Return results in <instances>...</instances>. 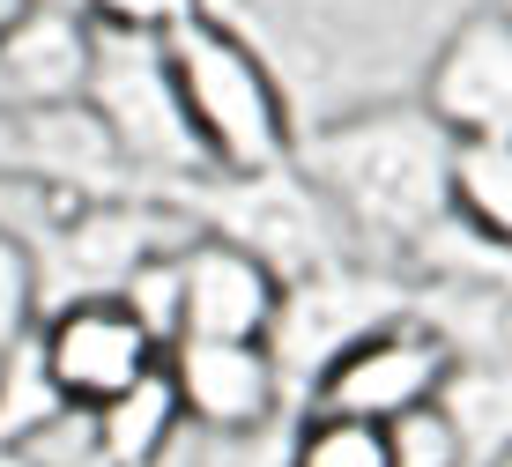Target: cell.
<instances>
[{"label": "cell", "instance_id": "cell-14", "mask_svg": "<svg viewBox=\"0 0 512 467\" xmlns=\"http://www.w3.org/2000/svg\"><path fill=\"white\" fill-rule=\"evenodd\" d=\"M290 467H394L386 460V423L305 416L290 430Z\"/></svg>", "mask_w": 512, "mask_h": 467}, {"label": "cell", "instance_id": "cell-7", "mask_svg": "<svg viewBox=\"0 0 512 467\" xmlns=\"http://www.w3.org/2000/svg\"><path fill=\"white\" fill-rule=\"evenodd\" d=\"M164 371H171V386H179L186 430H208V438L275 430L282 408H290V379H282L268 341L179 334V341H164Z\"/></svg>", "mask_w": 512, "mask_h": 467}, {"label": "cell", "instance_id": "cell-18", "mask_svg": "<svg viewBox=\"0 0 512 467\" xmlns=\"http://www.w3.org/2000/svg\"><path fill=\"white\" fill-rule=\"evenodd\" d=\"M0 467H30L23 453H15V445H0Z\"/></svg>", "mask_w": 512, "mask_h": 467}, {"label": "cell", "instance_id": "cell-19", "mask_svg": "<svg viewBox=\"0 0 512 467\" xmlns=\"http://www.w3.org/2000/svg\"><path fill=\"white\" fill-rule=\"evenodd\" d=\"M0 356H8V349H0Z\"/></svg>", "mask_w": 512, "mask_h": 467}, {"label": "cell", "instance_id": "cell-9", "mask_svg": "<svg viewBox=\"0 0 512 467\" xmlns=\"http://www.w3.org/2000/svg\"><path fill=\"white\" fill-rule=\"evenodd\" d=\"M423 112L453 141H505L512 134V8L468 15L431 60Z\"/></svg>", "mask_w": 512, "mask_h": 467}, {"label": "cell", "instance_id": "cell-6", "mask_svg": "<svg viewBox=\"0 0 512 467\" xmlns=\"http://www.w3.org/2000/svg\"><path fill=\"white\" fill-rule=\"evenodd\" d=\"M409 312V282H394L386 267L372 260H327V267H305V275L282 282V312H275V364L282 379H290V401L312 386V371L327 364L342 341H357L364 327H379V319H401Z\"/></svg>", "mask_w": 512, "mask_h": 467}, {"label": "cell", "instance_id": "cell-17", "mask_svg": "<svg viewBox=\"0 0 512 467\" xmlns=\"http://www.w3.org/2000/svg\"><path fill=\"white\" fill-rule=\"evenodd\" d=\"M30 8H38V0H0V38H8V30H15V23H23V15H30Z\"/></svg>", "mask_w": 512, "mask_h": 467}, {"label": "cell", "instance_id": "cell-2", "mask_svg": "<svg viewBox=\"0 0 512 467\" xmlns=\"http://www.w3.org/2000/svg\"><path fill=\"white\" fill-rule=\"evenodd\" d=\"M156 60L171 75V97L186 112V134L201 149L208 178H260L297 156L290 97H282L275 67L231 23L186 8L171 30H156Z\"/></svg>", "mask_w": 512, "mask_h": 467}, {"label": "cell", "instance_id": "cell-3", "mask_svg": "<svg viewBox=\"0 0 512 467\" xmlns=\"http://www.w3.org/2000/svg\"><path fill=\"white\" fill-rule=\"evenodd\" d=\"M82 104L104 119L127 178H149V186H179V201L208 178L201 149L186 134V112L171 97V75L156 60V38H127V30H97L90 52V89Z\"/></svg>", "mask_w": 512, "mask_h": 467}, {"label": "cell", "instance_id": "cell-10", "mask_svg": "<svg viewBox=\"0 0 512 467\" xmlns=\"http://www.w3.org/2000/svg\"><path fill=\"white\" fill-rule=\"evenodd\" d=\"M97 30L75 8H38L0 38V112H38V104H75L90 89Z\"/></svg>", "mask_w": 512, "mask_h": 467}, {"label": "cell", "instance_id": "cell-16", "mask_svg": "<svg viewBox=\"0 0 512 467\" xmlns=\"http://www.w3.org/2000/svg\"><path fill=\"white\" fill-rule=\"evenodd\" d=\"M30 327H38V267H30L23 238L8 230V215H0V349L23 341Z\"/></svg>", "mask_w": 512, "mask_h": 467}, {"label": "cell", "instance_id": "cell-5", "mask_svg": "<svg viewBox=\"0 0 512 467\" xmlns=\"http://www.w3.org/2000/svg\"><path fill=\"white\" fill-rule=\"evenodd\" d=\"M30 349H38L52 393L67 408H104L119 401L134 379H149L164 364V341L156 327L134 312L127 297H67V304H45L38 327H30Z\"/></svg>", "mask_w": 512, "mask_h": 467}, {"label": "cell", "instance_id": "cell-12", "mask_svg": "<svg viewBox=\"0 0 512 467\" xmlns=\"http://www.w3.org/2000/svg\"><path fill=\"white\" fill-rule=\"evenodd\" d=\"M446 215L461 230H475V238L512 245V134L505 141H453Z\"/></svg>", "mask_w": 512, "mask_h": 467}, {"label": "cell", "instance_id": "cell-13", "mask_svg": "<svg viewBox=\"0 0 512 467\" xmlns=\"http://www.w3.org/2000/svg\"><path fill=\"white\" fill-rule=\"evenodd\" d=\"M438 401L453 408L475 467L512 460V356H498V364H453V379H446Z\"/></svg>", "mask_w": 512, "mask_h": 467}, {"label": "cell", "instance_id": "cell-11", "mask_svg": "<svg viewBox=\"0 0 512 467\" xmlns=\"http://www.w3.org/2000/svg\"><path fill=\"white\" fill-rule=\"evenodd\" d=\"M186 430V408H179V386L171 371L156 364L149 379H134L119 401L90 408V438H97V467H156L171 453V438Z\"/></svg>", "mask_w": 512, "mask_h": 467}, {"label": "cell", "instance_id": "cell-4", "mask_svg": "<svg viewBox=\"0 0 512 467\" xmlns=\"http://www.w3.org/2000/svg\"><path fill=\"white\" fill-rule=\"evenodd\" d=\"M453 364H461V356H453V341L438 334V327H423L416 312L379 319V327H364L357 341H342V349L312 371L305 416L394 423V416H409V408L438 401L446 379H453Z\"/></svg>", "mask_w": 512, "mask_h": 467}, {"label": "cell", "instance_id": "cell-8", "mask_svg": "<svg viewBox=\"0 0 512 467\" xmlns=\"http://www.w3.org/2000/svg\"><path fill=\"white\" fill-rule=\"evenodd\" d=\"M282 312V275L268 260H253L245 245L193 230L171 253V341L208 334V341H268Z\"/></svg>", "mask_w": 512, "mask_h": 467}, {"label": "cell", "instance_id": "cell-1", "mask_svg": "<svg viewBox=\"0 0 512 467\" xmlns=\"http://www.w3.org/2000/svg\"><path fill=\"white\" fill-rule=\"evenodd\" d=\"M297 171L327 201L342 245H357L372 267L416 260V245L446 223V164L453 134L423 104L409 112H342L297 134Z\"/></svg>", "mask_w": 512, "mask_h": 467}, {"label": "cell", "instance_id": "cell-15", "mask_svg": "<svg viewBox=\"0 0 512 467\" xmlns=\"http://www.w3.org/2000/svg\"><path fill=\"white\" fill-rule=\"evenodd\" d=\"M386 460H394V467H475L468 438H461V423H453L446 401H423V408H409V416L386 423Z\"/></svg>", "mask_w": 512, "mask_h": 467}]
</instances>
